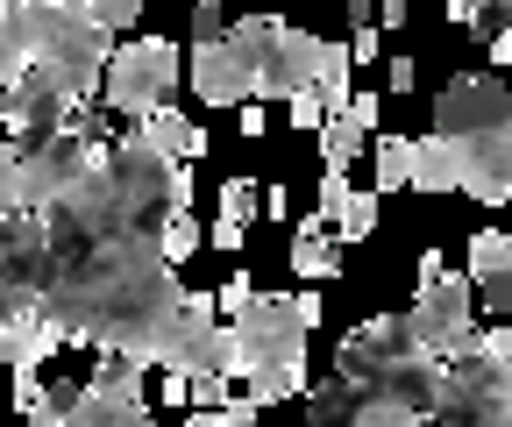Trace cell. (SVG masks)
<instances>
[{"mask_svg": "<svg viewBox=\"0 0 512 427\" xmlns=\"http://www.w3.org/2000/svg\"><path fill=\"white\" fill-rule=\"evenodd\" d=\"M377 29H406V0H384V8H377Z\"/></svg>", "mask_w": 512, "mask_h": 427, "instance_id": "cell-43", "label": "cell"}, {"mask_svg": "<svg viewBox=\"0 0 512 427\" xmlns=\"http://www.w3.org/2000/svg\"><path fill=\"white\" fill-rule=\"evenodd\" d=\"M370 228H377V193H349V207L335 221V242H370Z\"/></svg>", "mask_w": 512, "mask_h": 427, "instance_id": "cell-27", "label": "cell"}, {"mask_svg": "<svg viewBox=\"0 0 512 427\" xmlns=\"http://www.w3.org/2000/svg\"><path fill=\"white\" fill-rule=\"evenodd\" d=\"M413 193H463V171L448 157V143H434V136L413 143Z\"/></svg>", "mask_w": 512, "mask_h": 427, "instance_id": "cell-19", "label": "cell"}, {"mask_svg": "<svg viewBox=\"0 0 512 427\" xmlns=\"http://www.w3.org/2000/svg\"><path fill=\"white\" fill-rule=\"evenodd\" d=\"M434 143H448L470 200L512 207V86H498L491 72L448 79L434 100Z\"/></svg>", "mask_w": 512, "mask_h": 427, "instance_id": "cell-2", "label": "cell"}, {"mask_svg": "<svg viewBox=\"0 0 512 427\" xmlns=\"http://www.w3.org/2000/svg\"><path fill=\"white\" fill-rule=\"evenodd\" d=\"M64 427H157V420H150V406H114L100 392H79V406L64 413Z\"/></svg>", "mask_w": 512, "mask_h": 427, "instance_id": "cell-22", "label": "cell"}, {"mask_svg": "<svg viewBox=\"0 0 512 427\" xmlns=\"http://www.w3.org/2000/svg\"><path fill=\"white\" fill-rule=\"evenodd\" d=\"M470 292L484 307H512V235H498V228L470 235Z\"/></svg>", "mask_w": 512, "mask_h": 427, "instance_id": "cell-14", "label": "cell"}, {"mask_svg": "<svg viewBox=\"0 0 512 427\" xmlns=\"http://www.w3.org/2000/svg\"><path fill=\"white\" fill-rule=\"evenodd\" d=\"M79 392H86V385H50V392H43L22 420H29V427H64V413L79 406Z\"/></svg>", "mask_w": 512, "mask_h": 427, "instance_id": "cell-28", "label": "cell"}, {"mask_svg": "<svg viewBox=\"0 0 512 427\" xmlns=\"http://www.w3.org/2000/svg\"><path fill=\"white\" fill-rule=\"evenodd\" d=\"M192 93H200L207 107H256V57L221 36V43H192Z\"/></svg>", "mask_w": 512, "mask_h": 427, "instance_id": "cell-12", "label": "cell"}, {"mask_svg": "<svg viewBox=\"0 0 512 427\" xmlns=\"http://www.w3.org/2000/svg\"><path fill=\"white\" fill-rule=\"evenodd\" d=\"M292 121H299V129H328V107H320V93H299V100H292Z\"/></svg>", "mask_w": 512, "mask_h": 427, "instance_id": "cell-39", "label": "cell"}, {"mask_svg": "<svg viewBox=\"0 0 512 427\" xmlns=\"http://www.w3.org/2000/svg\"><path fill=\"white\" fill-rule=\"evenodd\" d=\"M178 72H185V57H178V43H164V36H136V43H121L114 50V65H107V107L114 114H157V107H171V86H178Z\"/></svg>", "mask_w": 512, "mask_h": 427, "instance_id": "cell-8", "label": "cell"}, {"mask_svg": "<svg viewBox=\"0 0 512 427\" xmlns=\"http://www.w3.org/2000/svg\"><path fill=\"white\" fill-rule=\"evenodd\" d=\"M0 214H29V164H22V143L0 136Z\"/></svg>", "mask_w": 512, "mask_h": 427, "instance_id": "cell-24", "label": "cell"}, {"mask_svg": "<svg viewBox=\"0 0 512 427\" xmlns=\"http://www.w3.org/2000/svg\"><path fill=\"white\" fill-rule=\"evenodd\" d=\"M86 392H100V399H114V406H143V363L100 356V371L86 378Z\"/></svg>", "mask_w": 512, "mask_h": 427, "instance_id": "cell-21", "label": "cell"}, {"mask_svg": "<svg viewBox=\"0 0 512 427\" xmlns=\"http://www.w3.org/2000/svg\"><path fill=\"white\" fill-rule=\"evenodd\" d=\"M249 214H256V178H228V186H221V221L249 228Z\"/></svg>", "mask_w": 512, "mask_h": 427, "instance_id": "cell-33", "label": "cell"}, {"mask_svg": "<svg viewBox=\"0 0 512 427\" xmlns=\"http://www.w3.org/2000/svg\"><path fill=\"white\" fill-rule=\"evenodd\" d=\"M79 8H86V15H93V29H107V36H114V29H128V22L143 15L136 0H79Z\"/></svg>", "mask_w": 512, "mask_h": 427, "instance_id": "cell-32", "label": "cell"}, {"mask_svg": "<svg viewBox=\"0 0 512 427\" xmlns=\"http://www.w3.org/2000/svg\"><path fill=\"white\" fill-rule=\"evenodd\" d=\"M377 114H384V100H377V93H356V100H349V121H356L363 136L377 129Z\"/></svg>", "mask_w": 512, "mask_h": 427, "instance_id": "cell-40", "label": "cell"}, {"mask_svg": "<svg viewBox=\"0 0 512 427\" xmlns=\"http://www.w3.org/2000/svg\"><path fill=\"white\" fill-rule=\"evenodd\" d=\"M356 150H363V129H356L349 114H335L328 129H320V157H328V171H349V164H356Z\"/></svg>", "mask_w": 512, "mask_h": 427, "instance_id": "cell-25", "label": "cell"}, {"mask_svg": "<svg viewBox=\"0 0 512 427\" xmlns=\"http://www.w3.org/2000/svg\"><path fill=\"white\" fill-rule=\"evenodd\" d=\"M22 72H29V50H22V36H15V22H8V8H0V93H8Z\"/></svg>", "mask_w": 512, "mask_h": 427, "instance_id": "cell-30", "label": "cell"}, {"mask_svg": "<svg viewBox=\"0 0 512 427\" xmlns=\"http://www.w3.org/2000/svg\"><path fill=\"white\" fill-rule=\"evenodd\" d=\"M157 250H164L171 264H185L192 250H200V214H178V221H171V228L157 235Z\"/></svg>", "mask_w": 512, "mask_h": 427, "instance_id": "cell-31", "label": "cell"}, {"mask_svg": "<svg viewBox=\"0 0 512 427\" xmlns=\"http://www.w3.org/2000/svg\"><path fill=\"white\" fill-rule=\"evenodd\" d=\"M242 235H249L242 221H214V250H242Z\"/></svg>", "mask_w": 512, "mask_h": 427, "instance_id": "cell-42", "label": "cell"}, {"mask_svg": "<svg viewBox=\"0 0 512 427\" xmlns=\"http://www.w3.org/2000/svg\"><path fill=\"white\" fill-rule=\"evenodd\" d=\"M292 271H299V278H342V242H335V228L299 221V235H292Z\"/></svg>", "mask_w": 512, "mask_h": 427, "instance_id": "cell-16", "label": "cell"}, {"mask_svg": "<svg viewBox=\"0 0 512 427\" xmlns=\"http://www.w3.org/2000/svg\"><path fill=\"white\" fill-rule=\"evenodd\" d=\"M356 413H363V392L342 385V378H328V385L306 392V427H356Z\"/></svg>", "mask_w": 512, "mask_h": 427, "instance_id": "cell-18", "label": "cell"}, {"mask_svg": "<svg viewBox=\"0 0 512 427\" xmlns=\"http://www.w3.org/2000/svg\"><path fill=\"white\" fill-rule=\"evenodd\" d=\"M0 363H8V371H15V335H0Z\"/></svg>", "mask_w": 512, "mask_h": 427, "instance_id": "cell-44", "label": "cell"}, {"mask_svg": "<svg viewBox=\"0 0 512 427\" xmlns=\"http://www.w3.org/2000/svg\"><path fill=\"white\" fill-rule=\"evenodd\" d=\"M214 299H221V314H228V321H242V314L256 307V278H228Z\"/></svg>", "mask_w": 512, "mask_h": 427, "instance_id": "cell-37", "label": "cell"}, {"mask_svg": "<svg viewBox=\"0 0 512 427\" xmlns=\"http://www.w3.org/2000/svg\"><path fill=\"white\" fill-rule=\"evenodd\" d=\"M36 299H43V292L15 285V278H0V335H22V328L36 321Z\"/></svg>", "mask_w": 512, "mask_h": 427, "instance_id": "cell-26", "label": "cell"}, {"mask_svg": "<svg viewBox=\"0 0 512 427\" xmlns=\"http://www.w3.org/2000/svg\"><path fill=\"white\" fill-rule=\"evenodd\" d=\"M228 328L242 342V385H249L256 406L306 399V335H313V321L299 314V292L292 299L256 292V307L242 321H228Z\"/></svg>", "mask_w": 512, "mask_h": 427, "instance_id": "cell-4", "label": "cell"}, {"mask_svg": "<svg viewBox=\"0 0 512 427\" xmlns=\"http://www.w3.org/2000/svg\"><path fill=\"white\" fill-rule=\"evenodd\" d=\"M349 65H356V57H349V43H328V36H320V72H313V93H320V107H328V121L335 114H349Z\"/></svg>", "mask_w": 512, "mask_h": 427, "instance_id": "cell-17", "label": "cell"}, {"mask_svg": "<svg viewBox=\"0 0 512 427\" xmlns=\"http://www.w3.org/2000/svg\"><path fill=\"white\" fill-rule=\"evenodd\" d=\"M64 114H72V100L57 93V79H50L43 65H29V72L8 86V100H0V121H8V143H22V150H36V143L64 136Z\"/></svg>", "mask_w": 512, "mask_h": 427, "instance_id": "cell-10", "label": "cell"}, {"mask_svg": "<svg viewBox=\"0 0 512 427\" xmlns=\"http://www.w3.org/2000/svg\"><path fill=\"white\" fill-rule=\"evenodd\" d=\"M57 250H50V228L43 214H0V278H15L29 292H50L57 285Z\"/></svg>", "mask_w": 512, "mask_h": 427, "instance_id": "cell-13", "label": "cell"}, {"mask_svg": "<svg viewBox=\"0 0 512 427\" xmlns=\"http://www.w3.org/2000/svg\"><path fill=\"white\" fill-rule=\"evenodd\" d=\"M185 427H256V399L242 392L228 413H185Z\"/></svg>", "mask_w": 512, "mask_h": 427, "instance_id": "cell-36", "label": "cell"}, {"mask_svg": "<svg viewBox=\"0 0 512 427\" xmlns=\"http://www.w3.org/2000/svg\"><path fill=\"white\" fill-rule=\"evenodd\" d=\"M384 79H392V93H413V86H420V72H413V57H392V72H384Z\"/></svg>", "mask_w": 512, "mask_h": 427, "instance_id": "cell-41", "label": "cell"}, {"mask_svg": "<svg viewBox=\"0 0 512 427\" xmlns=\"http://www.w3.org/2000/svg\"><path fill=\"white\" fill-rule=\"evenodd\" d=\"M185 406H192V413H228V406H235V399H228V378H192Z\"/></svg>", "mask_w": 512, "mask_h": 427, "instance_id": "cell-34", "label": "cell"}, {"mask_svg": "<svg viewBox=\"0 0 512 427\" xmlns=\"http://www.w3.org/2000/svg\"><path fill=\"white\" fill-rule=\"evenodd\" d=\"M178 307H185V285L157 242H100V250L64 264L57 285L36 299V314L64 342H93L100 356H128V363H150Z\"/></svg>", "mask_w": 512, "mask_h": 427, "instance_id": "cell-1", "label": "cell"}, {"mask_svg": "<svg viewBox=\"0 0 512 427\" xmlns=\"http://www.w3.org/2000/svg\"><path fill=\"white\" fill-rule=\"evenodd\" d=\"M136 136L150 143V150H164L171 164H192V157H207V129L192 114H178V107H157V114H143L136 121Z\"/></svg>", "mask_w": 512, "mask_h": 427, "instance_id": "cell-15", "label": "cell"}, {"mask_svg": "<svg viewBox=\"0 0 512 427\" xmlns=\"http://www.w3.org/2000/svg\"><path fill=\"white\" fill-rule=\"evenodd\" d=\"M313 72H320V36L278 22V36L256 50V107H264V100H299V93H313Z\"/></svg>", "mask_w": 512, "mask_h": 427, "instance_id": "cell-11", "label": "cell"}, {"mask_svg": "<svg viewBox=\"0 0 512 427\" xmlns=\"http://www.w3.org/2000/svg\"><path fill=\"white\" fill-rule=\"evenodd\" d=\"M441 363L448 378L434 399V427H512V328H470Z\"/></svg>", "mask_w": 512, "mask_h": 427, "instance_id": "cell-5", "label": "cell"}, {"mask_svg": "<svg viewBox=\"0 0 512 427\" xmlns=\"http://www.w3.org/2000/svg\"><path fill=\"white\" fill-rule=\"evenodd\" d=\"M335 378L356 385L363 399H384V406H406V413H434L441 399V378H448V363L427 356L406 328V314H377L363 328H349L342 342V363H335Z\"/></svg>", "mask_w": 512, "mask_h": 427, "instance_id": "cell-3", "label": "cell"}, {"mask_svg": "<svg viewBox=\"0 0 512 427\" xmlns=\"http://www.w3.org/2000/svg\"><path fill=\"white\" fill-rule=\"evenodd\" d=\"M349 193H356V186H349V171H320V207H313V221H320V228H335L342 207H349Z\"/></svg>", "mask_w": 512, "mask_h": 427, "instance_id": "cell-29", "label": "cell"}, {"mask_svg": "<svg viewBox=\"0 0 512 427\" xmlns=\"http://www.w3.org/2000/svg\"><path fill=\"white\" fill-rule=\"evenodd\" d=\"M448 15H456L484 50H491V43H512V8H505V0H484V8H477V0H456Z\"/></svg>", "mask_w": 512, "mask_h": 427, "instance_id": "cell-23", "label": "cell"}, {"mask_svg": "<svg viewBox=\"0 0 512 427\" xmlns=\"http://www.w3.org/2000/svg\"><path fill=\"white\" fill-rule=\"evenodd\" d=\"M356 427H427V420H420V413H406V406H384V399H363Z\"/></svg>", "mask_w": 512, "mask_h": 427, "instance_id": "cell-35", "label": "cell"}, {"mask_svg": "<svg viewBox=\"0 0 512 427\" xmlns=\"http://www.w3.org/2000/svg\"><path fill=\"white\" fill-rule=\"evenodd\" d=\"M150 363L164 378H185V385L192 378H242V342H235V328H221V299L214 292H185V307L157 335Z\"/></svg>", "mask_w": 512, "mask_h": 427, "instance_id": "cell-6", "label": "cell"}, {"mask_svg": "<svg viewBox=\"0 0 512 427\" xmlns=\"http://www.w3.org/2000/svg\"><path fill=\"white\" fill-rule=\"evenodd\" d=\"M228 29H235V22H228L221 8H192V36H200V43H221Z\"/></svg>", "mask_w": 512, "mask_h": 427, "instance_id": "cell-38", "label": "cell"}, {"mask_svg": "<svg viewBox=\"0 0 512 427\" xmlns=\"http://www.w3.org/2000/svg\"><path fill=\"white\" fill-rule=\"evenodd\" d=\"M470 307H477V292H470V271H441L434 285H420V299L406 307V328L427 356H448L463 335H470Z\"/></svg>", "mask_w": 512, "mask_h": 427, "instance_id": "cell-9", "label": "cell"}, {"mask_svg": "<svg viewBox=\"0 0 512 427\" xmlns=\"http://www.w3.org/2000/svg\"><path fill=\"white\" fill-rule=\"evenodd\" d=\"M370 193H413V136H377Z\"/></svg>", "mask_w": 512, "mask_h": 427, "instance_id": "cell-20", "label": "cell"}, {"mask_svg": "<svg viewBox=\"0 0 512 427\" xmlns=\"http://www.w3.org/2000/svg\"><path fill=\"white\" fill-rule=\"evenodd\" d=\"M22 50H29V65H93L107 72L114 65V36L93 29L86 8H57V0H22V8H8Z\"/></svg>", "mask_w": 512, "mask_h": 427, "instance_id": "cell-7", "label": "cell"}]
</instances>
